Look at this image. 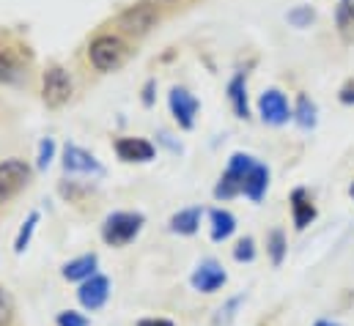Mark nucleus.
Masks as SVG:
<instances>
[{
    "label": "nucleus",
    "mask_w": 354,
    "mask_h": 326,
    "mask_svg": "<svg viewBox=\"0 0 354 326\" xmlns=\"http://www.w3.org/2000/svg\"><path fill=\"white\" fill-rule=\"evenodd\" d=\"M335 19H338V28L341 30L354 28V0H341V6L335 11Z\"/></svg>",
    "instance_id": "23"
},
{
    "label": "nucleus",
    "mask_w": 354,
    "mask_h": 326,
    "mask_svg": "<svg viewBox=\"0 0 354 326\" xmlns=\"http://www.w3.org/2000/svg\"><path fill=\"white\" fill-rule=\"evenodd\" d=\"M58 326H88V318L69 310V313H61V316H58Z\"/></svg>",
    "instance_id": "27"
},
{
    "label": "nucleus",
    "mask_w": 354,
    "mask_h": 326,
    "mask_svg": "<svg viewBox=\"0 0 354 326\" xmlns=\"http://www.w3.org/2000/svg\"><path fill=\"white\" fill-rule=\"evenodd\" d=\"M138 326H174V321H168V318H143V321H138Z\"/></svg>",
    "instance_id": "29"
},
{
    "label": "nucleus",
    "mask_w": 354,
    "mask_h": 326,
    "mask_svg": "<svg viewBox=\"0 0 354 326\" xmlns=\"http://www.w3.org/2000/svg\"><path fill=\"white\" fill-rule=\"evenodd\" d=\"M225 280H228V274H225V269L217 263V260H203L195 271H192V288L195 291H201V294H214L217 288H223L225 285Z\"/></svg>",
    "instance_id": "9"
},
{
    "label": "nucleus",
    "mask_w": 354,
    "mask_h": 326,
    "mask_svg": "<svg viewBox=\"0 0 354 326\" xmlns=\"http://www.w3.org/2000/svg\"><path fill=\"white\" fill-rule=\"evenodd\" d=\"M41 99H44V104L53 107V110L64 107V104L72 99V77H69L66 69H61V66H50V69L44 72Z\"/></svg>",
    "instance_id": "4"
},
{
    "label": "nucleus",
    "mask_w": 354,
    "mask_h": 326,
    "mask_svg": "<svg viewBox=\"0 0 354 326\" xmlns=\"http://www.w3.org/2000/svg\"><path fill=\"white\" fill-rule=\"evenodd\" d=\"M266 186H269V167L261 162H256L250 167V173H248V178H245V195L253 200V203H259L261 198H264Z\"/></svg>",
    "instance_id": "14"
},
{
    "label": "nucleus",
    "mask_w": 354,
    "mask_h": 326,
    "mask_svg": "<svg viewBox=\"0 0 354 326\" xmlns=\"http://www.w3.org/2000/svg\"><path fill=\"white\" fill-rule=\"evenodd\" d=\"M14 77H17V64H14V58H11L6 50H0V80L11 82Z\"/></svg>",
    "instance_id": "24"
},
{
    "label": "nucleus",
    "mask_w": 354,
    "mask_h": 326,
    "mask_svg": "<svg viewBox=\"0 0 354 326\" xmlns=\"http://www.w3.org/2000/svg\"><path fill=\"white\" fill-rule=\"evenodd\" d=\"M96 255L91 252V255H80V258H75V260H69L66 266H64V277L66 280H91L93 277V271H96Z\"/></svg>",
    "instance_id": "17"
},
{
    "label": "nucleus",
    "mask_w": 354,
    "mask_h": 326,
    "mask_svg": "<svg viewBox=\"0 0 354 326\" xmlns=\"http://www.w3.org/2000/svg\"><path fill=\"white\" fill-rule=\"evenodd\" d=\"M36 225H39V211H30V217L22 222V228H19V233H17V242H14V252H17V255H22V252L28 249Z\"/></svg>",
    "instance_id": "20"
},
{
    "label": "nucleus",
    "mask_w": 354,
    "mask_h": 326,
    "mask_svg": "<svg viewBox=\"0 0 354 326\" xmlns=\"http://www.w3.org/2000/svg\"><path fill=\"white\" fill-rule=\"evenodd\" d=\"M151 88H154V82H149V85H146V96H143V102H146V104H151Z\"/></svg>",
    "instance_id": "31"
},
{
    "label": "nucleus",
    "mask_w": 354,
    "mask_h": 326,
    "mask_svg": "<svg viewBox=\"0 0 354 326\" xmlns=\"http://www.w3.org/2000/svg\"><path fill=\"white\" fill-rule=\"evenodd\" d=\"M352 198H354V184H352Z\"/></svg>",
    "instance_id": "33"
},
{
    "label": "nucleus",
    "mask_w": 354,
    "mask_h": 326,
    "mask_svg": "<svg viewBox=\"0 0 354 326\" xmlns=\"http://www.w3.org/2000/svg\"><path fill=\"white\" fill-rule=\"evenodd\" d=\"M64 170L66 173H83V175H102L104 167L96 162V157L80 146H66L64 151Z\"/></svg>",
    "instance_id": "10"
},
{
    "label": "nucleus",
    "mask_w": 354,
    "mask_h": 326,
    "mask_svg": "<svg viewBox=\"0 0 354 326\" xmlns=\"http://www.w3.org/2000/svg\"><path fill=\"white\" fill-rule=\"evenodd\" d=\"M316 326H338V324H330V321H319Z\"/></svg>",
    "instance_id": "32"
},
{
    "label": "nucleus",
    "mask_w": 354,
    "mask_h": 326,
    "mask_svg": "<svg viewBox=\"0 0 354 326\" xmlns=\"http://www.w3.org/2000/svg\"><path fill=\"white\" fill-rule=\"evenodd\" d=\"M157 19H160V14H157V8H154L151 3H138V6L127 8V11L118 17V28H121L124 33L143 36V33H149V30L154 28Z\"/></svg>",
    "instance_id": "6"
},
{
    "label": "nucleus",
    "mask_w": 354,
    "mask_h": 326,
    "mask_svg": "<svg viewBox=\"0 0 354 326\" xmlns=\"http://www.w3.org/2000/svg\"><path fill=\"white\" fill-rule=\"evenodd\" d=\"M286 19H288V25H294V28H308V25L316 19V11H313L310 6H294V8L286 14Z\"/></svg>",
    "instance_id": "22"
},
{
    "label": "nucleus",
    "mask_w": 354,
    "mask_h": 326,
    "mask_svg": "<svg viewBox=\"0 0 354 326\" xmlns=\"http://www.w3.org/2000/svg\"><path fill=\"white\" fill-rule=\"evenodd\" d=\"M8 318H11V305H8V296L0 288V326L8 324Z\"/></svg>",
    "instance_id": "28"
},
{
    "label": "nucleus",
    "mask_w": 354,
    "mask_h": 326,
    "mask_svg": "<svg viewBox=\"0 0 354 326\" xmlns=\"http://www.w3.org/2000/svg\"><path fill=\"white\" fill-rule=\"evenodd\" d=\"M30 181V167L22 160H6L0 162V206L17 198Z\"/></svg>",
    "instance_id": "5"
},
{
    "label": "nucleus",
    "mask_w": 354,
    "mask_h": 326,
    "mask_svg": "<svg viewBox=\"0 0 354 326\" xmlns=\"http://www.w3.org/2000/svg\"><path fill=\"white\" fill-rule=\"evenodd\" d=\"M266 249H269L272 263H274V266H280V263H283V258H286V236H283V231H272V233H269V239H266Z\"/></svg>",
    "instance_id": "21"
},
{
    "label": "nucleus",
    "mask_w": 354,
    "mask_h": 326,
    "mask_svg": "<svg viewBox=\"0 0 354 326\" xmlns=\"http://www.w3.org/2000/svg\"><path fill=\"white\" fill-rule=\"evenodd\" d=\"M143 228V214L138 211H115L104 220L102 225V239L110 247H124L129 245Z\"/></svg>",
    "instance_id": "2"
},
{
    "label": "nucleus",
    "mask_w": 354,
    "mask_h": 326,
    "mask_svg": "<svg viewBox=\"0 0 354 326\" xmlns=\"http://www.w3.org/2000/svg\"><path fill=\"white\" fill-rule=\"evenodd\" d=\"M291 217H294L297 231H305L316 220V206H313L308 189H302V186L291 192Z\"/></svg>",
    "instance_id": "13"
},
{
    "label": "nucleus",
    "mask_w": 354,
    "mask_h": 326,
    "mask_svg": "<svg viewBox=\"0 0 354 326\" xmlns=\"http://www.w3.org/2000/svg\"><path fill=\"white\" fill-rule=\"evenodd\" d=\"M341 102H344V104H354V82H349V85L341 90Z\"/></svg>",
    "instance_id": "30"
},
{
    "label": "nucleus",
    "mask_w": 354,
    "mask_h": 326,
    "mask_svg": "<svg viewBox=\"0 0 354 326\" xmlns=\"http://www.w3.org/2000/svg\"><path fill=\"white\" fill-rule=\"evenodd\" d=\"M55 160V140H41L39 143V167L44 170V167H50V162Z\"/></svg>",
    "instance_id": "25"
},
{
    "label": "nucleus",
    "mask_w": 354,
    "mask_h": 326,
    "mask_svg": "<svg viewBox=\"0 0 354 326\" xmlns=\"http://www.w3.org/2000/svg\"><path fill=\"white\" fill-rule=\"evenodd\" d=\"M201 225V209H184L171 217V231L181 233V236H192Z\"/></svg>",
    "instance_id": "18"
},
{
    "label": "nucleus",
    "mask_w": 354,
    "mask_h": 326,
    "mask_svg": "<svg viewBox=\"0 0 354 326\" xmlns=\"http://www.w3.org/2000/svg\"><path fill=\"white\" fill-rule=\"evenodd\" d=\"M88 55L99 72H118L129 61V47L118 36H96L91 41Z\"/></svg>",
    "instance_id": "1"
},
{
    "label": "nucleus",
    "mask_w": 354,
    "mask_h": 326,
    "mask_svg": "<svg viewBox=\"0 0 354 326\" xmlns=\"http://www.w3.org/2000/svg\"><path fill=\"white\" fill-rule=\"evenodd\" d=\"M115 154L124 162H151L157 151L143 137H121V140H115Z\"/></svg>",
    "instance_id": "12"
},
{
    "label": "nucleus",
    "mask_w": 354,
    "mask_h": 326,
    "mask_svg": "<svg viewBox=\"0 0 354 326\" xmlns=\"http://www.w3.org/2000/svg\"><path fill=\"white\" fill-rule=\"evenodd\" d=\"M228 102L236 113V118H250V104H248V80L245 75H236L228 82Z\"/></svg>",
    "instance_id": "15"
},
{
    "label": "nucleus",
    "mask_w": 354,
    "mask_h": 326,
    "mask_svg": "<svg viewBox=\"0 0 354 326\" xmlns=\"http://www.w3.org/2000/svg\"><path fill=\"white\" fill-rule=\"evenodd\" d=\"M259 113H261L264 124H269V126H283V124H288V118H294V113L288 107V99L277 88H269V90L261 93Z\"/></svg>",
    "instance_id": "7"
},
{
    "label": "nucleus",
    "mask_w": 354,
    "mask_h": 326,
    "mask_svg": "<svg viewBox=\"0 0 354 326\" xmlns=\"http://www.w3.org/2000/svg\"><path fill=\"white\" fill-rule=\"evenodd\" d=\"M294 121L302 129H313L319 124V107H316V102H310L308 96H299L297 99V110H294Z\"/></svg>",
    "instance_id": "19"
},
{
    "label": "nucleus",
    "mask_w": 354,
    "mask_h": 326,
    "mask_svg": "<svg viewBox=\"0 0 354 326\" xmlns=\"http://www.w3.org/2000/svg\"><path fill=\"white\" fill-rule=\"evenodd\" d=\"M168 104H171V113H174V118H176V124L181 129H192V124H195V115H198V99L187 90V88H171V93H168Z\"/></svg>",
    "instance_id": "8"
},
{
    "label": "nucleus",
    "mask_w": 354,
    "mask_h": 326,
    "mask_svg": "<svg viewBox=\"0 0 354 326\" xmlns=\"http://www.w3.org/2000/svg\"><path fill=\"white\" fill-rule=\"evenodd\" d=\"M77 296H80V305H83L86 310H99V307L107 302V296H110V280L102 277V274H93L91 280H86V282L80 285Z\"/></svg>",
    "instance_id": "11"
},
{
    "label": "nucleus",
    "mask_w": 354,
    "mask_h": 326,
    "mask_svg": "<svg viewBox=\"0 0 354 326\" xmlns=\"http://www.w3.org/2000/svg\"><path fill=\"white\" fill-rule=\"evenodd\" d=\"M253 164H256L253 157H248V154H234L228 167H225V173H223V178H220V184L214 186V198H217V200H228V198L239 195V192L245 189V178H248V173H250Z\"/></svg>",
    "instance_id": "3"
},
{
    "label": "nucleus",
    "mask_w": 354,
    "mask_h": 326,
    "mask_svg": "<svg viewBox=\"0 0 354 326\" xmlns=\"http://www.w3.org/2000/svg\"><path fill=\"white\" fill-rule=\"evenodd\" d=\"M234 258H236V260H253V258H256V242H253L250 236H245V239L236 245V249H234Z\"/></svg>",
    "instance_id": "26"
},
{
    "label": "nucleus",
    "mask_w": 354,
    "mask_h": 326,
    "mask_svg": "<svg viewBox=\"0 0 354 326\" xmlns=\"http://www.w3.org/2000/svg\"><path fill=\"white\" fill-rule=\"evenodd\" d=\"M209 220H212V239L214 242H225L236 231V217L231 211H225V209H214L209 214Z\"/></svg>",
    "instance_id": "16"
}]
</instances>
